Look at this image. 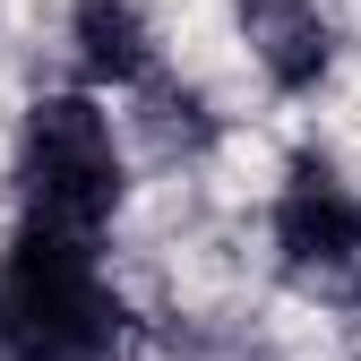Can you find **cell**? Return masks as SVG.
I'll use <instances>...</instances> for the list:
<instances>
[{"label":"cell","mask_w":361,"mask_h":361,"mask_svg":"<svg viewBox=\"0 0 361 361\" xmlns=\"http://www.w3.org/2000/svg\"><path fill=\"white\" fill-rule=\"evenodd\" d=\"M0 344L18 361H104L121 344V301L95 276V241L26 224L0 267Z\"/></svg>","instance_id":"1"},{"label":"cell","mask_w":361,"mask_h":361,"mask_svg":"<svg viewBox=\"0 0 361 361\" xmlns=\"http://www.w3.org/2000/svg\"><path fill=\"white\" fill-rule=\"evenodd\" d=\"M18 198H26V224H43V233H78V241L104 233V215L121 207V147L95 95H43L26 112Z\"/></svg>","instance_id":"2"},{"label":"cell","mask_w":361,"mask_h":361,"mask_svg":"<svg viewBox=\"0 0 361 361\" xmlns=\"http://www.w3.org/2000/svg\"><path fill=\"white\" fill-rule=\"evenodd\" d=\"M276 250L293 276H319V284L361 267V198L344 190L327 155H293L284 198H276Z\"/></svg>","instance_id":"3"},{"label":"cell","mask_w":361,"mask_h":361,"mask_svg":"<svg viewBox=\"0 0 361 361\" xmlns=\"http://www.w3.org/2000/svg\"><path fill=\"white\" fill-rule=\"evenodd\" d=\"M241 35L284 95H310L336 61V26L319 18V0H241Z\"/></svg>","instance_id":"4"},{"label":"cell","mask_w":361,"mask_h":361,"mask_svg":"<svg viewBox=\"0 0 361 361\" xmlns=\"http://www.w3.org/2000/svg\"><path fill=\"white\" fill-rule=\"evenodd\" d=\"M69 43H78L86 86H138L155 69V26H147L138 0H78L69 9Z\"/></svg>","instance_id":"5"},{"label":"cell","mask_w":361,"mask_h":361,"mask_svg":"<svg viewBox=\"0 0 361 361\" xmlns=\"http://www.w3.org/2000/svg\"><path fill=\"white\" fill-rule=\"evenodd\" d=\"M147 121H155L164 147H207V138H215V121H207V104L190 95V86H155V112H147Z\"/></svg>","instance_id":"6"},{"label":"cell","mask_w":361,"mask_h":361,"mask_svg":"<svg viewBox=\"0 0 361 361\" xmlns=\"http://www.w3.org/2000/svg\"><path fill=\"white\" fill-rule=\"evenodd\" d=\"M0 361H18V353H9V344H0Z\"/></svg>","instance_id":"7"}]
</instances>
